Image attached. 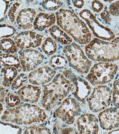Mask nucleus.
I'll use <instances>...</instances> for the list:
<instances>
[{"label": "nucleus", "instance_id": "1", "mask_svg": "<svg viewBox=\"0 0 119 134\" xmlns=\"http://www.w3.org/2000/svg\"><path fill=\"white\" fill-rule=\"evenodd\" d=\"M55 14L59 26L79 44H86L91 41L92 33L86 24L74 12L61 8Z\"/></svg>", "mask_w": 119, "mask_h": 134}, {"label": "nucleus", "instance_id": "2", "mask_svg": "<svg viewBox=\"0 0 119 134\" xmlns=\"http://www.w3.org/2000/svg\"><path fill=\"white\" fill-rule=\"evenodd\" d=\"M47 118V114L42 108L36 105L27 103L7 109L1 117L4 121L20 125L41 124Z\"/></svg>", "mask_w": 119, "mask_h": 134}, {"label": "nucleus", "instance_id": "3", "mask_svg": "<svg viewBox=\"0 0 119 134\" xmlns=\"http://www.w3.org/2000/svg\"><path fill=\"white\" fill-rule=\"evenodd\" d=\"M74 91L71 81L60 74L56 75L52 81L44 86L41 99L43 107L47 110L53 109L70 92Z\"/></svg>", "mask_w": 119, "mask_h": 134}, {"label": "nucleus", "instance_id": "4", "mask_svg": "<svg viewBox=\"0 0 119 134\" xmlns=\"http://www.w3.org/2000/svg\"><path fill=\"white\" fill-rule=\"evenodd\" d=\"M89 59L97 62H114L119 59V35L110 42L94 38L85 47Z\"/></svg>", "mask_w": 119, "mask_h": 134}, {"label": "nucleus", "instance_id": "5", "mask_svg": "<svg viewBox=\"0 0 119 134\" xmlns=\"http://www.w3.org/2000/svg\"><path fill=\"white\" fill-rule=\"evenodd\" d=\"M63 52L69 65L81 74H86L90 70L92 62L78 44L73 42L63 49Z\"/></svg>", "mask_w": 119, "mask_h": 134}, {"label": "nucleus", "instance_id": "6", "mask_svg": "<svg viewBox=\"0 0 119 134\" xmlns=\"http://www.w3.org/2000/svg\"><path fill=\"white\" fill-rule=\"evenodd\" d=\"M118 71V66L109 62H99L90 69L86 79L93 85H103L114 79Z\"/></svg>", "mask_w": 119, "mask_h": 134}, {"label": "nucleus", "instance_id": "7", "mask_svg": "<svg viewBox=\"0 0 119 134\" xmlns=\"http://www.w3.org/2000/svg\"><path fill=\"white\" fill-rule=\"evenodd\" d=\"M79 15L86 22L93 34L98 38L106 41H111L115 38L114 32L108 27L101 25L89 10L84 9L81 11Z\"/></svg>", "mask_w": 119, "mask_h": 134}, {"label": "nucleus", "instance_id": "8", "mask_svg": "<svg viewBox=\"0 0 119 134\" xmlns=\"http://www.w3.org/2000/svg\"><path fill=\"white\" fill-rule=\"evenodd\" d=\"M81 112V107L77 100L69 97L65 99L54 112V116L58 118L65 124H72Z\"/></svg>", "mask_w": 119, "mask_h": 134}, {"label": "nucleus", "instance_id": "9", "mask_svg": "<svg viewBox=\"0 0 119 134\" xmlns=\"http://www.w3.org/2000/svg\"><path fill=\"white\" fill-rule=\"evenodd\" d=\"M111 100V92L109 87L103 85L97 86L88 98L89 109L93 112H99L108 107Z\"/></svg>", "mask_w": 119, "mask_h": 134}, {"label": "nucleus", "instance_id": "10", "mask_svg": "<svg viewBox=\"0 0 119 134\" xmlns=\"http://www.w3.org/2000/svg\"><path fill=\"white\" fill-rule=\"evenodd\" d=\"M63 74L73 83L74 86L73 96L79 101L83 102L91 91V87L87 81L81 76L73 73L70 70L64 71Z\"/></svg>", "mask_w": 119, "mask_h": 134}, {"label": "nucleus", "instance_id": "11", "mask_svg": "<svg viewBox=\"0 0 119 134\" xmlns=\"http://www.w3.org/2000/svg\"><path fill=\"white\" fill-rule=\"evenodd\" d=\"M43 55L35 49H25L19 54V60L24 71L33 70L43 62Z\"/></svg>", "mask_w": 119, "mask_h": 134}, {"label": "nucleus", "instance_id": "12", "mask_svg": "<svg viewBox=\"0 0 119 134\" xmlns=\"http://www.w3.org/2000/svg\"><path fill=\"white\" fill-rule=\"evenodd\" d=\"M43 38V36L36 32L25 31L18 34L14 37V41L21 49L36 48L42 44Z\"/></svg>", "mask_w": 119, "mask_h": 134}, {"label": "nucleus", "instance_id": "13", "mask_svg": "<svg viewBox=\"0 0 119 134\" xmlns=\"http://www.w3.org/2000/svg\"><path fill=\"white\" fill-rule=\"evenodd\" d=\"M99 124L102 129L111 130L119 126V111L116 108H106L99 114Z\"/></svg>", "mask_w": 119, "mask_h": 134}, {"label": "nucleus", "instance_id": "14", "mask_svg": "<svg viewBox=\"0 0 119 134\" xmlns=\"http://www.w3.org/2000/svg\"><path fill=\"white\" fill-rule=\"evenodd\" d=\"M76 123L81 133L93 134L97 133L99 131L98 120L94 114H83L77 119Z\"/></svg>", "mask_w": 119, "mask_h": 134}, {"label": "nucleus", "instance_id": "15", "mask_svg": "<svg viewBox=\"0 0 119 134\" xmlns=\"http://www.w3.org/2000/svg\"><path fill=\"white\" fill-rule=\"evenodd\" d=\"M55 72V70L50 67L42 66L31 72L29 75V80L33 85H44L52 80Z\"/></svg>", "mask_w": 119, "mask_h": 134}, {"label": "nucleus", "instance_id": "16", "mask_svg": "<svg viewBox=\"0 0 119 134\" xmlns=\"http://www.w3.org/2000/svg\"><path fill=\"white\" fill-rule=\"evenodd\" d=\"M41 87L37 86L27 85L22 87L18 91V94L24 102L31 103L38 101L41 94Z\"/></svg>", "mask_w": 119, "mask_h": 134}, {"label": "nucleus", "instance_id": "17", "mask_svg": "<svg viewBox=\"0 0 119 134\" xmlns=\"http://www.w3.org/2000/svg\"><path fill=\"white\" fill-rule=\"evenodd\" d=\"M36 11L31 8L21 9L16 17V23L20 27L24 30L31 29L33 25Z\"/></svg>", "mask_w": 119, "mask_h": 134}, {"label": "nucleus", "instance_id": "18", "mask_svg": "<svg viewBox=\"0 0 119 134\" xmlns=\"http://www.w3.org/2000/svg\"><path fill=\"white\" fill-rule=\"evenodd\" d=\"M56 16L53 13H39L35 19L33 27L36 30L41 31L53 25L55 22Z\"/></svg>", "mask_w": 119, "mask_h": 134}, {"label": "nucleus", "instance_id": "19", "mask_svg": "<svg viewBox=\"0 0 119 134\" xmlns=\"http://www.w3.org/2000/svg\"><path fill=\"white\" fill-rule=\"evenodd\" d=\"M49 32L50 35L56 41L63 45H68L72 42V39L64 31L61 30L58 25H53L51 26Z\"/></svg>", "mask_w": 119, "mask_h": 134}, {"label": "nucleus", "instance_id": "20", "mask_svg": "<svg viewBox=\"0 0 119 134\" xmlns=\"http://www.w3.org/2000/svg\"><path fill=\"white\" fill-rule=\"evenodd\" d=\"M20 98L7 90H1V101L8 108L14 107L20 103Z\"/></svg>", "mask_w": 119, "mask_h": 134}, {"label": "nucleus", "instance_id": "21", "mask_svg": "<svg viewBox=\"0 0 119 134\" xmlns=\"http://www.w3.org/2000/svg\"><path fill=\"white\" fill-rule=\"evenodd\" d=\"M1 72L3 74V85L6 87L10 86L18 74L17 68L14 66L4 67L1 69Z\"/></svg>", "mask_w": 119, "mask_h": 134}, {"label": "nucleus", "instance_id": "22", "mask_svg": "<svg viewBox=\"0 0 119 134\" xmlns=\"http://www.w3.org/2000/svg\"><path fill=\"white\" fill-rule=\"evenodd\" d=\"M1 64L4 67L14 66L21 71V65L20 60L16 56L13 54L7 53H1Z\"/></svg>", "mask_w": 119, "mask_h": 134}, {"label": "nucleus", "instance_id": "23", "mask_svg": "<svg viewBox=\"0 0 119 134\" xmlns=\"http://www.w3.org/2000/svg\"><path fill=\"white\" fill-rule=\"evenodd\" d=\"M1 50L5 53H14L18 52V49L14 41L11 38L5 37L1 40Z\"/></svg>", "mask_w": 119, "mask_h": 134}, {"label": "nucleus", "instance_id": "24", "mask_svg": "<svg viewBox=\"0 0 119 134\" xmlns=\"http://www.w3.org/2000/svg\"><path fill=\"white\" fill-rule=\"evenodd\" d=\"M41 49L45 54L51 55L56 52L57 50V45L52 38L48 37L44 40L41 44Z\"/></svg>", "mask_w": 119, "mask_h": 134}, {"label": "nucleus", "instance_id": "25", "mask_svg": "<svg viewBox=\"0 0 119 134\" xmlns=\"http://www.w3.org/2000/svg\"><path fill=\"white\" fill-rule=\"evenodd\" d=\"M67 59L59 54L53 55L49 59V64L56 69H63L67 64Z\"/></svg>", "mask_w": 119, "mask_h": 134}, {"label": "nucleus", "instance_id": "26", "mask_svg": "<svg viewBox=\"0 0 119 134\" xmlns=\"http://www.w3.org/2000/svg\"><path fill=\"white\" fill-rule=\"evenodd\" d=\"M63 3L59 0H43L42 2V7L48 10L54 11L59 9Z\"/></svg>", "mask_w": 119, "mask_h": 134}, {"label": "nucleus", "instance_id": "27", "mask_svg": "<svg viewBox=\"0 0 119 134\" xmlns=\"http://www.w3.org/2000/svg\"><path fill=\"white\" fill-rule=\"evenodd\" d=\"M27 82V76L24 74H19L14 80L12 85V90L13 91L18 90L21 87L24 86Z\"/></svg>", "mask_w": 119, "mask_h": 134}, {"label": "nucleus", "instance_id": "28", "mask_svg": "<svg viewBox=\"0 0 119 134\" xmlns=\"http://www.w3.org/2000/svg\"><path fill=\"white\" fill-rule=\"evenodd\" d=\"M21 129L16 125L7 124L5 122L1 123V133H20Z\"/></svg>", "mask_w": 119, "mask_h": 134}, {"label": "nucleus", "instance_id": "29", "mask_svg": "<svg viewBox=\"0 0 119 134\" xmlns=\"http://www.w3.org/2000/svg\"><path fill=\"white\" fill-rule=\"evenodd\" d=\"M50 130L47 127H40L36 125H33L28 127L25 131L24 133H50Z\"/></svg>", "mask_w": 119, "mask_h": 134}, {"label": "nucleus", "instance_id": "30", "mask_svg": "<svg viewBox=\"0 0 119 134\" xmlns=\"http://www.w3.org/2000/svg\"><path fill=\"white\" fill-rule=\"evenodd\" d=\"M112 101L115 107L119 109V77L113 84Z\"/></svg>", "mask_w": 119, "mask_h": 134}, {"label": "nucleus", "instance_id": "31", "mask_svg": "<svg viewBox=\"0 0 119 134\" xmlns=\"http://www.w3.org/2000/svg\"><path fill=\"white\" fill-rule=\"evenodd\" d=\"M21 5V3L19 1H17L13 4L10 7L8 13V16L9 20L12 23H13L15 19L16 13L18 12L19 8Z\"/></svg>", "mask_w": 119, "mask_h": 134}, {"label": "nucleus", "instance_id": "32", "mask_svg": "<svg viewBox=\"0 0 119 134\" xmlns=\"http://www.w3.org/2000/svg\"><path fill=\"white\" fill-rule=\"evenodd\" d=\"M16 31L15 29L12 26L6 24L1 25V38L8 37L13 35Z\"/></svg>", "mask_w": 119, "mask_h": 134}, {"label": "nucleus", "instance_id": "33", "mask_svg": "<svg viewBox=\"0 0 119 134\" xmlns=\"http://www.w3.org/2000/svg\"><path fill=\"white\" fill-rule=\"evenodd\" d=\"M104 7V4L99 0H93L91 2L92 9L95 13L100 12Z\"/></svg>", "mask_w": 119, "mask_h": 134}, {"label": "nucleus", "instance_id": "34", "mask_svg": "<svg viewBox=\"0 0 119 134\" xmlns=\"http://www.w3.org/2000/svg\"><path fill=\"white\" fill-rule=\"evenodd\" d=\"M109 12L113 16H117L119 15V0L110 4Z\"/></svg>", "mask_w": 119, "mask_h": 134}, {"label": "nucleus", "instance_id": "35", "mask_svg": "<svg viewBox=\"0 0 119 134\" xmlns=\"http://www.w3.org/2000/svg\"><path fill=\"white\" fill-rule=\"evenodd\" d=\"M0 2H1V19L2 20L7 13L9 2L5 0H0Z\"/></svg>", "mask_w": 119, "mask_h": 134}, {"label": "nucleus", "instance_id": "36", "mask_svg": "<svg viewBox=\"0 0 119 134\" xmlns=\"http://www.w3.org/2000/svg\"><path fill=\"white\" fill-rule=\"evenodd\" d=\"M100 15L101 19L106 23H110L111 20V19L110 17V13H109V12H108V11L106 10H104L103 11V12H101V13L100 14Z\"/></svg>", "mask_w": 119, "mask_h": 134}, {"label": "nucleus", "instance_id": "37", "mask_svg": "<svg viewBox=\"0 0 119 134\" xmlns=\"http://www.w3.org/2000/svg\"><path fill=\"white\" fill-rule=\"evenodd\" d=\"M72 3L73 6L77 8L81 9L84 5V1L83 0H72Z\"/></svg>", "mask_w": 119, "mask_h": 134}, {"label": "nucleus", "instance_id": "38", "mask_svg": "<svg viewBox=\"0 0 119 134\" xmlns=\"http://www.w3.org/2000/svg\"><path fill=\"white\" fill-rule=\"evenodd\" d=\"M61 133H77V132L76 131L75 129H72L71 127H65L63 129V130L61 131Z\"/></svg>", "mask_w": 119, "mask_h": 134}, {"label": "nucleus", "instance_id": "39", "mask_svg": "<svg viewBox=\"0 0 119 134\" xmlns=\"http://www.w3.org/2000/svg\"><path fill=\"white\" fill-rule=\"evenodd\" d=\"M119 133V130H114V131H112L109 132V133Z\"/></svg>", "mask_w": 119, "mask_h": 134}, {"label": "nucleus", "instance_id": "40", "mask_svg": "<svg viewBox=\"0 0 119 134\" xmlns=\"http://www.w3.org/2000/svg\"><path fill=\"white\" fill-rule=\"evenodd\" d=\"M103 1H104L105 2H111L114 1V0H103Z\"/></svg>", "mask_w": 119, "mask_h": 134}, {"label": "nucleus", "instance_id": "41", "mask_svg": "<svg viewBox=\"0 0 119 134\" xmlns=\"http://www.w3.org/2000/svg\"><path fill=\"white\" fill-rule=\"evenodd\" d=\"M5 1H7V2H12V1H14V0H5Z\"/></svg>", "mask_w": 119, "mask_h": 134}, {"label": "nucleus", "instance_id": "42", "mask_svg": "<svg viewBox=\"0 0 119 134\" xmlns=\"http://www.w3.org/2000/svg\"><path fill=\"white\" fill-rule=\"evenodd\" d=\"M1 114L2 111V104H1Z\"/></svg>", "mask_w": 119, "mask_h": 134}]
</instances>
